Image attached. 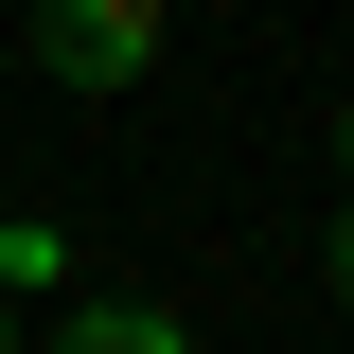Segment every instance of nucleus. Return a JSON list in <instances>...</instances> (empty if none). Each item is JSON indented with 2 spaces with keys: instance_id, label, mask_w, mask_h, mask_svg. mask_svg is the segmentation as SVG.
<instances>
[{
  "instance_id": "obj_1",
  "label": "nucleus",
  "mask_w": 354,
  "mask_h": 354,
  "mask_svg": "<svg viewBox=\"0 0 354 354\" xmlns=\"http://www.w3.org/2000/svg\"><path fill=\"white\" fill-rule=\"evenodd\" d=\"M36 53L71 88H124L142 53H160V0H36Z\"/></svg>"
},
{
  "instance_id": "obj_2",
  "label": "nucleus",
  "mask_w": 354,
  "mask_h": 354,
  "mask_svg": "<svg viewBox=\"0 0 354 354\" xmlns=\"http://www.w3.org/2000/svg\"><path fill=\"white\" fill-rule=\"evenodd\" d=\"M53 354H195V337H177V319H142V301H88Z\"/></svg>"
},
{
  "instance_id": "obj_3",
  "label": "nucleus",
  "mask_w": 354,
  "mask_h": 354,
  "mask_svg": "<svg viewBox=\"0 0 354 354\" xmlns=\"http://www.w3.org/2000/svg\"><path fill=\"white\" fill-rule=\"evenodd\" d=\"M337 283H354V213H337Z\"/></svg>"
},
{
  "instance_id": "obj_4",
  "label": "nucleus",
  "mask_w": 354,
  "mask_h": 354,
  "mask_svg": "<svg viewBox=\"0 0 354 354\" xmlns=\"http://www.w3.org/2000/svg\"><path fill=\"white\" fill-rule=\"evenodd\" d=\"M0 354H18V337H0Z\"/></svg>"
}]
</instances>
